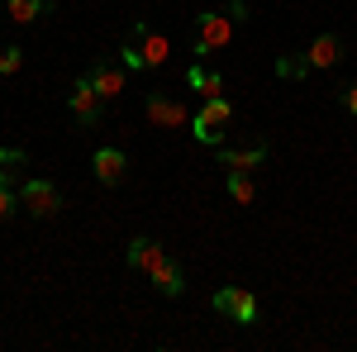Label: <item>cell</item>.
Returning <instances> with one entry per match:
<instances>
[{
	"label": "cell",
	"mask_w": 357,
	"mask_h": 352,
	"mask_svg": "<svg viewBox=\"0 0 357 352\" xmlns=\"http://www.w3.org/2000/svg\"><path fill=\"white\" fill-rule=\"evenodd\" d=\"M186 86L200 91L205 100H210V95H224V77L220 72H205V67H191V72H186Z\"/></svg>",
	"instance_id": "obj_15"
},
{
	"label": "cell",
	"mask_w": 357,
	"mask_h": 352,
	"mask_svg": "<svg viewBox=\"0 0 357 352\" xmlns=\"http://www.w3.org/2000/svg\"><path fill=\"white\" fill-rule=\"evenodd\" d=\"M91 167H96V181H100V186H124V176H129V158H124L119 148H100V153L91 158Z\"/></svg>",
	"instance_id": "obj_10"
},
{
	"label": "cell",
	"mask_w": 357,
	"mask_h": 352,
	"mask_svg": "<svg viewBox=\"0 0 357 352\" xmlns=\"http://www.w3.org/2000/svg\"><path fill=\"white\" fill-rule=\"evenodd\" d=\"M129 38H134L138 48H143V57H148V72L167 67V33H158V29L148 24V20H138V24L129 29Z\"/></svg>",
	"instance_id": "obj_8"
},
{
	"label": "cell",
	"mask_w": 357,
	"mask_h": 352,
	"mask_svg": "<svg viewBox=\"0 0 357 352\" xmlns=\"http://www.w3.org/2000/svg\"><path fill=\"white\" fill-rule=\"evenodd\" d=\"M5 10H10V20H15V24H33L38 15H48V10H53V0H5Z\"/></svg>",
	"instance_id": "obj_14"
},
{
	"label": "cell",
	"mask_w": 357,
	"mask_h": 352,
	"mask_svg": "<svg viewBox=\"0 0 357 352\" xmlns=\"http://www.w3.org/2000/svg\"><path fill=\"white\" fill-rule=\"evenodd\" d=\"M229 195H234L238 205H252V200H257V190H252V181H248V171H229Z\"/></svg>",
	"instance_id": "obj_18"
},
{
	"label": "cell",
	"mask_w": 357,
	"mask_h": 352,
	"mask_svg": "<svg viewBox=\"0 0 357 352\" xmlns=\"http://www.w3.org/2000/svg\"><path fill=\"white\" fill-rule=\"evenodd\" d=\"M24 162H29L24 148H0V181H10V176H15Z\"/></svg>",
	"instance_id": "obj_19"
},
{
	"label": "cell",
	"mask_w": 357,
	"mask_h": 352,
	"mask_svg": "<svg viewBox=\"0 0 357 352\" xmlns=\"http://www.w3.org/2000/svg\"><path fill=\"white\" fill-rule=\"evenodd\" d=\"M215 162L229 167V171H252V167H262L267 162V143L257 138V143H248V148H215Z\"/></svg>",
	"instance_id": "obj_7"
},
{
	"label": "cell",
	"mask_w": 357,
	"mask_h": 352,
	"mask_svg": "<svg viewBox=\"0 0 357 352\" xmlns=\"http://www.w3.org/2000/svg\"><path fill=\"white\" fill-rule=\"evenodd\" d=\"M162 257H167L162 243H153V238H134L129 243V271H153Z\"/></svg>",
	"instance_id": "obj_13"
},
{
	"label": "cell",
	"mask_w": 357,
	"mask_h": 352,
	"mask_svg": "<svg viewBox=\"0 0 357 352\" xmlns=\"http://www.w3.org/2000/svg\"><path fill=\"white\" fill-rule=\"evenodd\" d=\"M119 62H124L134 77H143V72H148V57H143V48H138L134 38H124V48H119Z\"/></svg>",
	"instance_id": "obj_17"
},
{
	"label": "cell",
	"mask_w": 357,
	"mask_h": 352,
	"mask_svg": "<svg viewBox=\"0 0 357 352\" xmlns=\"http://www.w3.org/2000/svg\"><path fill=\"white\" fill-rule=\"evenodd\" d=\"M338 105L348 109V114H357V82H348V86H338Z\"/></svg>",
	"instance_id": "obj_22"
},
{
	"label": "cell",
	"mask_w": 357,
	"mask_h": 352,
	"mask_svg": "<svg viewBox=\"0 0 357 352\" xmlns=\"http://www.w3.org/2000/svg\"><path fill=\"white\" fill-rule=\"evenodd\" d=\"M20 205H24L33 219H48V215H57L62 210V195H57V186L53 181H24V190H20Z\"/></svg>",
	"instance_id": "obj_5"
},
{
	"label": "cell",
	"mask_w": 357,
	"mask_h": 352,
	"mask_svg": "<svg viewBox=\"0 0 357 352\" xmlns=\"http://www.w3.org/2000/svg\"><path fill=\"white\" fill-rule=\"evenodd\" d=\"M143 105H148V119H153V124H162V129H181V124L191 119L186 105H181V100H167L162 91H148V95H143Z\"/></svg>",
	"instance_id": "obj_9"
},
{
	"label": "cell",
	"mask_w": 357,
	"mask_h": 352,
	"mask_svg": "<svg viewBox=\"0 0 357 352\" xmlns=\"http://www.w3.org/2000/svg\"><path fill=\"white\" fill-rule=\"evenodd\" d=\"M276 77H281V82H305V77H310V57L305 53H281L276 57Z\"/></svg>",
	"instance_id": "obj_16"
},
{
	"label": "cell",
	"mask_w": 357,
	"mask_h": 352,
	"mask_svg": "<svg viewBox=\"0 0 357 352\" xmlns=\"http://www.w3.org/2000/svg\"><path fill=\"white\" fill-rule=\"evenodd\" d=\"M148 276H153V286H158L162 296H172V300L186 291V271H181V262H172V257H162V262L148 271Z\"/></svg>",
	"instance_id": "obj_12"
},
{
	"label": "cell",
	"mask_w": 357,
	"mask_h": 352,
	"mask_svg": "<svg viewBox=\"0 0 357 352\" xmlns=\"http://www.w3.org/2000/svg\"><path fill=\"white\" fill-rule=\"evenodd\" d=\"M215 314H224V319H234V324H257V296L252 291H243V286H224V291H215Z\"/></svg>",
	"instance_id": "obj_3"
},
{
	"label": "cell",
	"mask_w": 357,
	"mask_h": 352,
	"mask_svg": "<svg viewBox=\"0 0 357 352\" xmlns=\"http://www.w3.org/2000/svg\"><path fill=\"white\" fill-rule=\"evenodd\" d=\"M224 10H229V20H234V24H248V0H229Z\"/></svg>",
	"instance_id": "obj_23"
},
{
	"label": "cell",
	"mask_w": 357,
	"mask_h": 352,
	"mask_svg": "<svg viewBox=\"0 0 357 352\" xmlns=\"http://www.w3.org/2000/svg\"><path fill=\"white\" fill-rule=\"evenodd\" d=\"M305 57H310V67L329 72V67H338V62H343V38H338V33H319V38L305 48Z\"/></svg>",
	"instance_id": "obj_11"
},
{
	"label": "cell",
	"mask_w": 357,
	"mask_h": 352,
	"mask_svg": "<svg viewBox=\"0 0 357 352\" xmlns=\"http://www.w3.org/2000/svg\"><path fill=\"white\" fill-rule=\"evenodd\" d=\"M234 43V20L229 10H210L195 20V53H215V48H229Z\"/></svg>",
	"instance_id": "obj_2"
},
{
	"label": "cell",
	"mask_w": 357,
	"mask_h": 352,
	"mask_svg": "<svg viewBox=\"0 0 357 352\" xmlns=\"http://www.w3.org/2000/svg\"><path fill=\"white\" fill-rule=\"evenodd\" d=\"M86 77H91V86H96V91H100V100H114V95H124V86H129L124 67H114L110 57H96Z\"/></svg>",
	"instance_id": "obj_6"
},
{
	"label": "cell",
	"mask_w": 357,
	"mask_h": 352,
	"mask_svg": "<svg viewBox=\"0 0 357 352\" xmlns=\"http://www.w3.org/2000/svg\"><path fill=\"white\" fill-rule=\"evenodd\" d=\"M234 124V105L224 100V95H210L205 105H200V114L191 119V138L195 143H210V148H220L224 143V129Z\"/></svg>",
	"instance_id": "obj_1"
},
{
	"label": "cell",
	"mask_w": 357,
	"mask_h": 352,
	"mask_svg": "<svg viewBox=\"0 0 357 352\" xmlns=\"http://www.w3.org/2000/svg\"><path fill=\"white\" fill-rule=\"evenodd\" d=\"M67 105H72V114H77V124H82V129H96V124H100L105 100H100V91L91 86V77H77L72 95H67Z\"/></svg>",
	"instance_id": "obj_4"
},
{
	"label": "cell",
	"mask_w": 357,
	"mask_h": 352,
	"mask_svg": "<svg viewBox=\"0 0 357 352\" xmlns=\"http://www.w3.org/2000/svg\"><path fill=\"white\" fill-rule=\"evenodd\" d=\"M20 67H24V48H5L0 53V77H15Z\"/></svg>",
	"instance_id": "obj_20"
},
{
	"label": "cell",
	"mask_w": 357,
	"mask_h": 352,
	"mask_svg": "<svg viewBox=\"0 0 357 352\" xmlns=\"http://www.w3.org/2000/svg\"><path fill=\"white\" fill-rule=\"evenodd\" d=\"M15 205H20V200H15V186H10V181H0V219L15 215Z\"/></svg>",
	"instance_id": "obj_21"
}]
</instances>
